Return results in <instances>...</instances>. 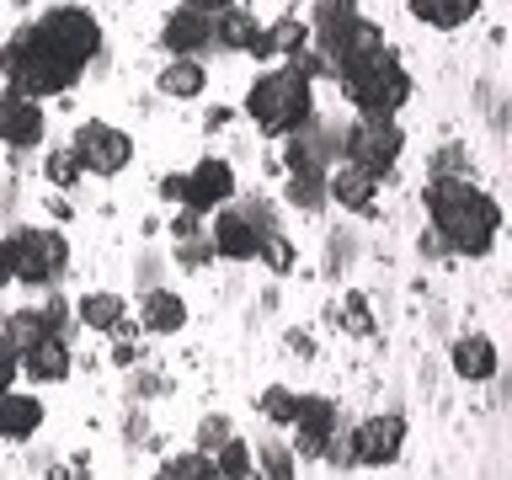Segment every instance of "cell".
Returning a JSON list of instances; mask_svg holds the SVG:
<instances>
[{"instance_id": "obj_1", "label": "cell", "mask_w": 512, "mask_h": 480, "mask_svg": "<svg viewBox=\"0 0 512 480\" xmlns=\"http://www.w3.org/2000/svg\"><path fill=\"white\" fill-rule=\"evenodd\" d=\"M427 214L438 224L443 246L459 256H486L496 246V230H502V208H496L491 192H480L470 176H432L427 182Z\"/></svg>"}, {"instance_id": "obj_2", "label": "cell", "mask_w": 512, "mask_h": 480, "mask_svg": "<svg viewBox=\"0 0 512 480\" xmlns=\"http://www.w3.org/2000/svg\"><path fill=\"white\" fill-rule=\"evenodd\" d=\"M310 91H315V80H304L294 64H288V70H272L246 91V112L256 118V128H267V134H299L315 112Z\"/></svg>"}, {"instance_id": "obj_3", "label": "cell", "mask_w": 512, "mask_h": 480, "mask_svg": "<svg viewBox=\"0 0 512 480\" xmlns=\"http://www.w3.org/2000/svg\"><path fill=\"white\" fill-rule=\"evenodd\" d=\"M27 38L38 43L48 59L70 64V70L80 75L96 59V48H102V27H96V16L86 6H54L27 27Z\"/></svg>"}, {"instance_id": "obj_4", "label": "cell", "mask_w": 512, "mask_h": 480, "mask_svg": "<svg viewBox=\"0 0 512 480\" xmlns=\"http://www.w3.org/2000/svg\"><path fill=\"white\" fill-rule=\"evenodd\" d=\"M0 70H6V80H11V91L16 96H59V91H70L75 86V70L70 64H59V59H48L38 43L27 38V32H16V38L0 48Z\"/></svg>"}, {"instance_id": "obj_5", "label": "cell", "mask_w": 512, "mask_h": 480, "mask_svg": "<svg viewBox=\"0 0 512 480\" xmlns=\"http://www.w3.org/2000/svg\"><path fill=\"white\" fill-rule=\"evenodd\" d=\"M342 150H347V166H358L379 182L400 160V150H406V134L395 128V118H363L342 134Z\"/></svg>"}, {"instance_id": "obj_6", "label": "cell", "mask_w": 512, "mask_h": 480, "mask_svg": "<svg viewBox=\"0 0 512 480\" xmlns=\"http://www.w3.org/2000/svg\"><path fill=\"white\" fill-rule=\"evenodd\" d=\"M347 96H352V107H358L363 118H395V112L406 107V96H411V75L400 70L395 59H384V64H374V70L352 75Z\"/></svg>"}, {"instance_id": "obj_7", "label": "cell", "mask_w": 512, "mask_h": 480, "mask_svg": "<svg viewBox=\"0 0 512 480\" xmlns=\"http://www.w3.org/2000/svg\"><path fill=\"white\" fill-rule=\"evenodd\" d=\"M11 262H16V278L32 283V288H43V283H54L64 262H70V246H64V235L59 230H22L11 240Z\"/></svg>"}, {"instance_id": "obj_8", "label": "cell", "mask_w": 512, "mask_h": 480, "mask_svg": "<svg viewBox=\"0 0 512 480\" xmlns=\"http://www.w3.org/2000/svg\"><path fill=\"white\" fill-rule=\"evenodd\" d=\"M70 155H75V166L80 171H96V176H112V171H123L128 160H134V139L123 134V128H112V123H80L75 128V144H70Z\"/></svg>"}, {"instance_id": "obj_9", "label": "cell", "mask_w": 512, "mask_h": 480, "mask_svg": "<svg viewBox=\"0 0 512 480\" xmlns=\"http://www.w3.org/2000/svg\"><path fill=\"white\" fill-rule=\"evenodd\" d=\"M352 464H368V470H384V464H395L400 459V448H406V422H400L395 411H384V416H368V422L352 427Z\"/></svg>"}, {"instance_id": "obj_10", "label": "cell", "mask_w": 512, "mask_h": 480, "mask_svg": "<svg viewBox=\"0 0 512 480\" xmlns=\"http://www.w3.org/2000/svg\"><path fill=\"white\" fill-rule=\"evenodd\" d=\"M235 198V166L230 160H198L187 176H182V203L192 208V214H214V208H224Z\"/></svg>"}, {"instance_id": "obj_11", "label": "cell", "mask_w": 512, "mask_h": 480, "mask_svg": "<svg viewBox=\"0 0 512 480\" xmlns=\"http://www.w3.org/2000/svg\"><path fill=\"white\" fill-rule=\"evenodd\" d=\"M336 422H342V411H336V400L331 395H299V406H294V427L299 438H294V448L304 459H320L326 454V443L336 438Z\"/></svg>"}, {"instance_id": "obj_12", "label": "cell", "mask_w": 512, "mask_h": 480, "mask_svg": "<svg viewBox=\"0 0 512 480\" xmlns=\"http://www.w3.org/2000/svg\"><path fill=\"white\" fill-rule=\"evenodd\" d=\"M262 224H256V214H235V208H224V214L214 219V230H208V246H214L219 256H230V262H251L256 246H262Z\"/></svg>"}, {"instance_id": "obj_13", "label": "cell", "mask_w": 512, "mask_h": 480, "mask_svg": "<svg viewBox=\"0 0 512 480\" xmlns=\"http://www.w3.org/2000/svg\"><path fill=\"white\" fill-rule=\"evenodd\" d=\"M0 139L11 144V150H32V144L43 139V107L27 102V96H0Z\"/></svg>"}, {"instance_id": "obj_14", "label": "cell", "mask_w": 512, "mask_h": 480, "mask_svg": "<svg viewBox=\"0 0 512 480\" xmlns=\"http://www.w3.org/2000/svg\"><path fill=\"white\" fill-rule=\"evenodd\" d=\"M16 368L38 384H59V379H70V347H64V336H43V342L16 352Z\"/></svg>"}, {"instance_id": "obj_15", "label": "cell", "mask_w": 512, "mask_h": 480, "mask_svg": "<svg viewBox=\"0 0 512 480\" xmlns=\"http://www.w3.org/2000/svg\"><path fill=\"white\" fill-rule=\"evenodd\" d=\"M374 176L368 171H358V166H326V198H336L342 208H358V214H368V208H374Z\"/></svg>"}, {"instance_id": "obj_16", "label": "cell", "mask_w": 512, "mask_h": 480, "mask_svg": "<svg viewBox=\"0 0 512 480\" xmlns=\"http://www.w3.org/2000/svg\"><path fill=\"white\" fill-rule=\"evenodd\" d=\"M38 427H43V400H38V395H16V390L0 395V438H6V443H22V438H32Z\"/></svg>"}, {"instance_id": "obj_17", "label": "cell", "mask_w": 512, "mask_h": 480, "mask_svg": "<svg viewBox=\"0 0 512 480\" xmlns=\"http://www.w3.org/2000/svg\"><path fill=\"white\" fill-rule=\"evenodd\" d=\"M496 368H502V358H496L491 336H459V342H454V374L459 379L486 384V379H496Z\"/></svg>"}, {"instance_id": "obj_18", "label": "cell", "mask_w": 512, "mask_h": 480, "mask_svg": "<svg viewBox=\"0 0 512 480\" xmlns=\"http://www.w3.org/2000/svg\"><path fill=\"white\" fill-rule=\"evenodd\" d=\"M208 38H214V16H203V11H171L166 16V48H171V54H198V48L208 43Z\"/></svg>"}, {"instance_id": "obj_19", "label": "cell", "mask_w": 512, "mask_h": 480, "mask_svg": "<svg viewBox=\"0 0 512 480\" xmlns=\"http://www.w3.org/2000/svg\"><path fill=\"white\" fill-rule=\"evenodd\" d=\"M59 320H64V304H43V310H22L11 320V331H6V342L22 352L32 342H43V336H59Z\"/></svg>"}, {"instance_id": "obj_20", "label": "cell", "mask_w": 512, "mask_h": 480, "mask_svg": "<svg viewBox=\"0 0 512 480\" xmlns=\"http://www.w3.org/2000/svg\"><path fill=\"white\" fill-rule=\"evenodd\" d=\"M187 326V304L171 294V288H150L144 294V331H155V336H171V331H182Z\"/></svg>"}, {"instance_id": "obj_21", "label": "cell", "mask_w": 512, "mask_h": 480, "mask_svg": "<svg viewBox=\"0 0 512 480\" xmlns=\"http://www.w3.org/2000/svg\"><path fill=\"white\" fill-rule=\"evenodd\" d=\"M475 11H480V0H411V16H416V22H427V27H443V32L464 27Z\"/></svg>"}, {"instance_id": "obj_22", "label": "cell", "mask_w": 512, "mask_h": 480, "mask_svg": "<svg viewBox=\"0 0 512 480\" xmlns=\"http://www.w3.org/2000/svg\"><path fill=\"white\" fill-rule=\"evenodd\" d=\"M214 38L224 43V48H240V54H251L256 48V38H262V27H256V16L251 11H219V22H214Z\"/></svg>"}, {"instance_id": "obj_23", "label": "cell", "mask_w": 512, "mask_h": 480, "mask_svg": "<svg viewBox=\"0 0 512 480\" xmlns=\"http://www.w3.org/2000/svg\"><path fill=\"white\" fill-rule=\"evenodd\" d=\"M358 22V0H315V38L326 48L331 38H342V32Z\"/></svg>"}, {"instance_id": "obj_24", "label": "cell", "mask_w": 512, "mask_h": 480, "mask_svg": "<svg viewBox=\"0 0 512 480\" xmlns=\"http://www.w3.org/2000/svg\"><path fill=\"white\" fill-rule=\"evenodd\" d=\"M160 91L176 96V102L203 96V64H198V59H171L166 70H160Z\"/></svg>"}, {"instance_id": "obj_25", "label": "cell", "mask_w": 512, "mask_h": 480, "mask_svg": "<svg viewBox=\"0 0 512 480\" xmlns=\"http://www.w3.org/2000/svg\"><path fill=\"white\" fill-rule=\"evenodd\" d=\"M288 203L299 208L326 203V166H288Z\"/></svg>"}, {"instance_id": "obj_26", "label": "cell", "mask_w": 512, "mask_h": 480, "mask_svg": "<svg viewBox=\"0 0 512 480\" xmlns=\"http://www.w3.org/2000/svg\"><path fill=\"white\" fill-rule=\"evenodd\" d=\"M123 310H128V304L118 294H86V299L75 304V315L86 320L91 331H118L123 326Z\"/></svg>"}, {"instance_id": "obj_27", "label": "cell", "mask_w": 512, "mask_h": 480, "mask_svg": "<svg viewBox=\"0 0 512 480\" xmlns=\"http://www.w3.org/2000/svg\"><path fill=\"white\" fill-rule=\"evenodd\" d=\"M155 480H219V475H214V459L192 448V454H171V459L155 470Z\"/></svg>"}, {"instance_id": "obj_28", "label": "cell", "mask_w": 512, "mask_h": 480, "mask_svg": "<svg viewBox=\"0 0 512 480\" xmlns=\"http://www.w3.org/2000/svg\"><path fill=\"white\" fill-rule=\"evenodd\" d=\"M214 475H219V480H256V470H251V448L240 443V438L219 443V448H214Z\"/></svg>"}, {"instance_id": "obj_29", "label": "cell", "mask_w": 512, "mask_h": 480, "mask_svg": "<svg viewBox=\"0 0 512 480\" xmlns=\"http://www.w3.org/2000/svg\"><path fill=\"white\" fill-rule=\"evenodd\" d=\"M331 320H336L342 331H352V336H368V331H374V315H368V299L358 294V288H352V294H342V304L331 310Z\"/></svg>"}, {"instance_id": "obj_30", "label": "cell", "mask_w": 512, "mask_h": 480, "mask_svg": "<svg viewBox=\"0 0 512 480\" xmlns=\"http://www.w3.org/2000/svg\"><path fill=\"white\" fill-rule=\"evenodd\" d=\"M267 43H272V54H288V59H299L304 54V43H310V27L294 22V16H283L278 27H267Z\"/></svg>"}, {"instance_id": "obj_31", "label": "cell", "mask_w": 512, "mask_h": 480, "mask_svg": "<svg viewBox=\"0 0 512 480\" xmlns=\"http://www.w3.org/2000/svg\"><path fill=\"white\" fill-rule=\"evenodd\" d=\"M294 406H299V395H294V390H283V384L262 390V416H267V422L288 427V422H294Z\"/></svg>"}, {"instance_id": "obj_32", "label": "cell", "mask_w": 512, "mask_h": 480, "mask_svg": "<svg viewBox=\"0 0 512 480\" xmlns=\"http://www.w3.org/2000/svg\"><path fill=\"white\" fill-rule=\"evenodd\" d=\"M256 464H262V480H294V459H288V448H278V443L256 448Z\"/></svg>"}, {"instance_id": "obj_33", "label": "cell", "mask_w": 512, "mask_h": 480, "mask_svg": "<svg viewBox=\"0 0 512 480\" xmlns=\"http://www.w3.org/2000/svg\"><path fill=\"white\" fill-rule=\"evenodd\" d=\"M256 256L272 267V272H294V246H288L283 235H262V246H256Z\"/></svg>"}, {"instance_id": "obj_34", "label": "cell", "mask_w": 512, "mask_h": 480, "mask_svg": "<svg viewBox=\"0 0 512 480\" xmlns=\"http://www.w3.org/2000/svg\"><path fill=\"white\" fill-rule=\"evenodd\" d=\"M43 171H48V182H54V187H75L80 182V166H75L70 150H54V155L43 160Z\"/></svg>"}, {"instance_id": "obj_35", "label": "cell", "mask_w": 512, "mask_h": 480, "mask_svg": "<svg viewBox=\"0 0 512 480\" xmlns=\"http://www.w3.org/2000/svg\"><path fill=\"white\" fill-rule=\"evenodd\" d=\"M230 438H235L230 416H203V427H198V454H208V448H219V443H230Z\"/></svg>"}, {"instance_id": "obj_36", "label": "cell", "mask_w": 512, "mask_h": 480, "mask_svg": "<svg viewBox=\"0 0 512 480\" xmlns=\"http://www.w3.org/2000/svg\"><path fill=\"white\" fill-rule=\"evenodd\" d=\"M16 374H22V368H16V347L6 342V336H0V395L11 390V379H16Z\"/></svg>"}, {"instance_id": "obj_37", "label": "cell", "mask_w": 512, "mask_h": 480, "mask_svg": "<svg viewBox=\"0 0 512 480\" xmlns=\"http://www.w3.org/2000/svg\"><path fill=\"white\" fill-rule=\"evenodd\" d=\"M112 363H118V368L139 363V347H134V336H118V342H112Z\"/></svg>"}, {"instance_id": "obj_38", "label": "cell", "mask_w": 512, "mask_h": 480, "mask_svg": "<svg viewBox=\"0 0 512 480\" xmlns=\"http://www.w3.org/2000/svg\"><path fill=\"white\" fill-rule=\"evenodd\" d=\"M288 347H294V358H315V336L310 331H288Z\"/></svg>"}, {"instance_id": "obj_39", "label": "cell", "mask_w": 512, "mask_h": 480, "mask_svg": "<svg viewBox=\"0 0 512 480\" xmlns=\"http://www.w3.org/2000/svg\"><path fill=\"white\" fill-rule=\"evenodd\" d=\"M16 278V262H11V240H0V288Z\"/></svg>"}, {"instance_id": "obj_40", "label": "cell", "mask_w": 512, "mask_h": 480, "mask_svg": "<svg viewBox=\"0 0 512 480\" xmlns=\"http://www.w3.org/2000/svg\"><path fill=\"white\" fill-rule=\"evenodd\" d=\"M235 0H187V11H203V16H214V11H230Z\"/></svg>"}, {"instance_id": "obj_41", "label": "cell", "mask_w": 512, "mask_h": 480, "mask_svg": "<svg viewBox=\"0 0 512 480\" xmlns=\"http://www.w3.org/2000/svg\"><path fill=\"white\" fill-rule=\"evenodd\" d=\"M171 230H176V235H182V240H187V235H198V214H192V208H187V214H182V219H171Z\"/></svg>"}, {"instance_id": "obj_42", "label": "cell", "mask_w": 512, "mask_h": 480, "mask_svg": "<svg viewBox=\"0 0 512 480\" xmlns=\"http://www.w3.org/2000/svg\"><path fill=\"white\" fill-rule=\"evenodd\" d=\"M160 198H182V176H160Z\"/></svg>"}]
</instances>
